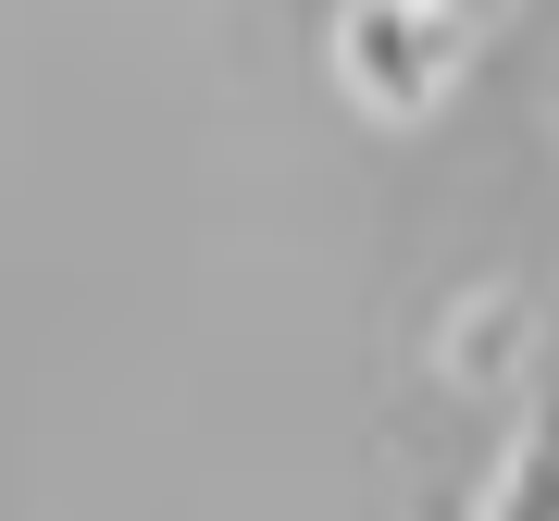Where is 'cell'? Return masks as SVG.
<instances>
[{
    "mask_svg": "<svg viewBox=\"0 0 559 521\" xmlns=\"http://www.w3.org/2000/svg\"><path fill=\"white\" fill-rule=\"evenodd\" d=\"M460 50H473V25L436 13V0H348L336 13V75H348V100L385 112V124L436 112L460 87Z\"/></svg>",
    "mask_w": 559,
    "mask_h": 521,
    "instance_id": "obj_1",
    "label": "cell"
},
{
    "mask_svg": "<svg viewBox=\"0 0 559 521\" xmlns=\"http://www.w3.org/2000/svg\"><path fill=\"white\" fill-rule=\"evenodd\" d=\"M485 521H559V435H535V447H522V460L498 472Z\"/></svg>",
    "mask_w": 559,
    "mask_h": 521,
    "instance_id": "obj_2",
    "label": "cell"
},
{
    "mask_svg": "<svg viewBox=\"0 0 559 521\" xmlns=\"http://www.w3.org/2000/svg\"><path fill=\"white\" fill-rule=\"evenodd\" d=\"M436 13H460V25H485V13H498V0H436Z\"/></svg>",
    "mask_w": 559,
    "mask_h": 521,
    "instance_id": "obj_3",
    "label": "cell"
}]
</instances>
